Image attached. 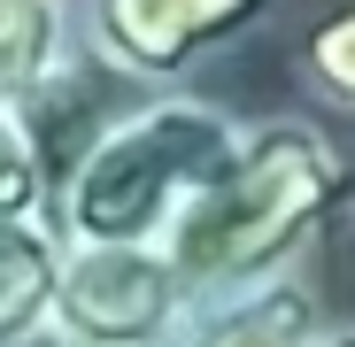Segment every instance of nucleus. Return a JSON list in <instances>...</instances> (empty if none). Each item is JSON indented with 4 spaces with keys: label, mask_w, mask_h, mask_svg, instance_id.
I'll use <instances>...</instances> for the list:
<instances>
[{
    "label": "nucleus",
    "mask_w": 355,
    "mask_h": 347,
    "mask_svg": "<svg viewBox=\"0 0 355 347\" xmlns=\"http://www.w3.org/2000/svg\"><path fill=\"white\" fill-rule=\"evenodd\" d=\"M347 186H355L347 154L317 124L263 116V124H248L232 170L186 201V216L170 224L162 247L178 255V270L201 294V309L240 301L255 285L302 270V255L317 247V231L347 201Z\"/></svg>",
    "instance_id": "nucleus-1"
},
{
    "label": "nucleus",
    "mask_w": 355,
    "mask_h": 347,
    "mask_svg": "<svg viewBox=\"0 0 355 347\" xmlns=\"http://www.w3.org/2000/svg\"><path fill=\"white\" fill-rule=\"evenodd\" d=\"M240 139L248 124L232 108L186 85H155L147 100H124L116 116H101V132L70 154L54 224L70 247L78 240H170L186 201L232 170Z\"/></svg>",
    "instance_id": "nucleus-2"
},
{
    "label": "nucleus",
    "mask_w": 355,
    "mask_h": 347,
    "mask_svg": "<svg viewBox=\"0 0 355 347\" xmlns=\"http://www.w3.org/2000/svg\"><path fill=\"white\" fill-rule=\"evenodd\" d=\"M54 324L93 347H186L201 294L162 240H78L54 285Z\"/></svg>",
    "instance_id": "nucleus-3"
},
{
    "label": "nucleus",
    "mask_w": 355,
    "mask_h": 347,
    "mask_svg": "<svg viewBox=\"0 0 355 347\" xmlns=\"http://www.w3.org/2000/svg\"><path fill=\"white\" fill-rule=\"evenodd\" d=\"M278 0H78L85 54L124 85H186L209 54L248 39Z\"/></svg>",
    "instance_id": "nucleus-4"
},
{
    "label": "nucleus",
    "mask_w": 355,
    "mask_h": 347,
    "mask_svg": "<svg viewBox=\"0 0 355 347\" xmlns=\"http://www.w3.org/2000/svg\"><path fill=\"white\" fill-rule=\"evenodd\" d=\"M78 62V0H0V108H39Z\"/></svg>",
    "instance_id": "nucleus-5"
},
{
    "label": "nucleus",
    "mask_w": 355,
    "mask_h": 347,
    "mask_svg": "<svg viewBox=\"0 0 355 347\" xmlns=\"http://www.w3.org/2000/svg\"><path fill=\"white\" fill-rule=\"evenodd\" d=\"M62 263H70V240L54 216H0V347L54 317Z\"/></svg>",
    "instance_id": "nucleus-6"
},
{
    "label": "nucleus",
    "mask_w": 355,
    "mask_h": 347,
    "mask_svg": "<svg viewBox=\"0 0 355 347\" xmlns=\"http://www.w3.org/2000/svg\"><path fill=\"white\" fill-rule=\"evenodd\" d=\"M317 324H324L317 294L302 285V270H293V278H270V285H255V294H240V301L201 309L186 347H302Z\"/></svg>",
    "instance_id": "nucleus-7"
},
{
    "label": "nucleus",
    "mask_w": 355,
    "mask_h": 347,
    "mask_svg": "<svg viewBox=\"0 0 355 347\" xmlns=\"http://www.w3.org/2000/svg\"><path fill=\"white\" fill-rule=\"evenodd\" d=\"M54 154L24 108H0V216H54Z\"/></svg>",
    "instance_id": "nucleus-8"
},
{
    "label": "nucleus",
    "mask_w": 355,
    "mask_h": 347,
    "mask_svg": "<svg viewBox=\"0 0 355 347\" xmlns=\"http://www.w3.org/2000/svg\"><path fill=\"white\" fill-rule=\"evenodd\" d=\"M302 85L332 108H355V0L324 8L302 31Z\"/></svg>",
    "instance_id": "nucleus-9"
},
{
    "label": "nucleus",
    "mask_w": 355,
    "mask_h": 347,
    "mask_svg": "<svg viewBox=\"0 0 355 347\" xmlns=\"http://www.w3.org/2000/svg\"><path fill=\"white\" fill-rule=\"evenodd\" d=\"M8 347H93V339H78L70 324H54V317H46V324H31V332H24V339H8Z\"/></svg>",
    "instance_id": "nucleus-10"
},
{
    "label": "nucleus",
    "mask_w": 355,
    "mask_h": 347,
    "mask_svg": "<svg viewBox=\"0 0 355 347\" xmlns=\"http://www.w3.org/2000/svg\"><path fill=\"white\" fill-rule=\"evenodd\" d=\"M302 347H355V324H317Z\"/></svg>",
    "instance_id": "nucleus-11"
}]
</instances>
